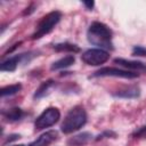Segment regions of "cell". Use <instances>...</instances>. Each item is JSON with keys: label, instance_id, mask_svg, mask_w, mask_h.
<instances>
[{"label": "cell", "instance_id": "cell-18", "mask_svg": "<svg viewBox=\"0 0 146 146\" xmlns=\"http://www.w3.org/2000/svg\"><path fill=\"white\" fill-rule=\"evenodd\" d=\"M132 54L135 56H146V48L143 47H135L132 50Z\"/></svg>", "mask_w": 146, "mask_h": 146}, {"label": "cell", "instance_id": "cell-17", "mask_svg": "<svg viewBox=\"0 0 146 146\" xmlns=\"http://www.w3.org/2000/svg\"><path fill=\"white\" fill-rule=\"evenodd\" d=\"M133 136H135L136 138H144V139H146V125H145V127H141L140 129H138V130L133 133Z\"/></svg>", "mask_w": 146, "mask_h": 146}, {"label": "cell", "instance_id": "cell-9", "mask_svg": "<svg viewBox=\"0 0 146 146\" xmlns=\"http://www.w3.org/2000/svg\"><path fill=\"white\" fill-rule=\"evenodd\" d=\"M24 55H25V54H23V55H18V56H14V57H10V58L6 59L5 62L1 63L0 70H1V71H7V72L15 71L16 67H17V65L19 64V62L25 57Z\"/></svg>", "mask_w": 146, "mask_h": 146}, {"label": "cell", "instance_id": "cell-11", "mask_svg": "<svg viewBox=\"0 0 146 146\" xmlns=\"http://www.w3.org/2000/svg\"><path fill=\"white\" fill-rule=\"evenodd\" d=\"M91 137L92 136L89 132H82V133H79V135H75V136L71 137L67 140V144L70 146H82V145L87 144L91 139Z\"/></svg>", "mask_w": 146, "mask_h": 146}, {"label": "cell", "instance_id": "cell-16", "mask_svg": "<svg viewBox=\"0 0 146 146\" xmlns=\"http://www.w3.org/2000/svg\"><path fill=\"white\" fill-rule=\"evenodd\" d=\"M55 49L57 51H71V52H78L80 50L78 46L71 43H58L55 46Z\"/></svg>", "mask_w": 146, "mask_h": 146}, {"label": "cell", "instance_id": "cell-8", "mask_svg": "<svg viewBox=\"0 0 146 146\" xmlns=\"http://www.w3.org/2000/svg\"><path fill=\"white\" fill-rule=\"evenodd\" d=\"M57 138V132L51 130V131H47L46 133L41 135L39 137V139H36L35 141H33L32 144L27 145V146H48L50 143H52L55 139Z\"/></svg>", "mask_w": 146, "mask_h": 146}, {"label": "cell", "instance_id": "cell-5", "mask_svg": "<svg viewBox=\"0 0 146 146\" xmlns=\"http://www.w3.org/2000/svg\"><path fill=\"white\" fill-rule=\"evenodd\" d=\"M110 58V55L106 50L103 49H89L87 51H84L81 55V59L88 64V65H92V66H98L104 64L105 62H107Z\"/></svg>", "mask_w": 146, "mask_h": 146}, {"label": "cell", "instance_id": "cell-3", "mask_svg": "<svg viewBox=\"0 0 146 146\" xmlns=\"http://www.w3.org/2000/svg\"><path fill=\"white\" fill-rule=\"evenodd\" d=\"M60 17H62V14L59 11H57V10L51 11V13L47 14L46 16H43L42 19L39 22V24L36 26V30H35V32L32 35V39L33 40L40 39L43 35L48 34L57 25V23L59 22Z\"/></svg>", "mask_w": 146, "mask_h": 146}, {"label": "cell", "instance_id": "cell-10", "mask_svg": "<svg viewBox=\"0 0 146 146\" xmlns=\"http://www.w3.org/2000/svg\"><path fill=\"white\" fill-rule=\"evenodd\" d=\"M139 94L140 91L137 86H129V87L117 90V92H115L114 95L117 97H122V98H136L139 96Z\"/></svg>", "mask_w": 146, "mask_h": 146}, {"label": "cell", "instance_id": "cell-14", "mask_svg": "<svg viewBox=\"0 0 146 146\" xmlns=\"http://www.w3.org/2000/svg\"><path fill=\"white\" fill-rule=\"evenodd\" d=\"M22 115H23L22 110L17 108V107L11 108V110H9L8 112L5 113V116H6V119L8 121H17V120H19L22 117Z\"/></svg>", "mask_w": 146, "mask_h": 146}, {"label": "cell", "instance_id": "cell-19", "mask_svg": "<svg viewBox=\"0 0 146 146\" xmlns=\"http://www.w3.org/2000/svg\"><path fill=\"white\" fill-rule=\"evenodd\" d=\"M84 3V6L88 8V9H91L92 7H94V2L92 1H89V2H83Z\"/></svg>", "mask_w": 146, "mask_h": 146}, {"label": "cell", "instance_id": "cell-20", "mask_svg": "<svg viewBox=\"0 0 146 146\" xmlns=\"http://www.w3.org/2000/svg\"><path fill=\"white\" fill-rule=\"evenodd\" d=\"M14 146H25V145H14Z\"/></svg>", "mask_w": 146, "mask_h": 146}, {"label": "cell", "instance_id": "cell-4", "mask_svg": "<svg viewBox=\"0 0 146 146\" xmlns=\"http://www.w3.org/2000/svg\"><path fill=\"white\" fill-rule=\"evenodd\" d=\"M60 117V113L58 111V108L56 107H49L47 110H44L35 120L34 122V127L38 130H42L46 128H49L51 125H54Z\"/></svg>", "mask_w": 146, "mask_h": 146}, {"label": "cell", "instance_id": "cell-15", "mask_svg": "<svg viewBox=\"0 0 146 146\" xmlns=\"http://www.w3.org/2000/svg\"><path fill=\"white\" fill-rule=\"evenodd\" d=\"M22 88V86L19 83H16V84H10V86H7V87H3L1 89V97H5V96H10V95H14L16 94L17 91H19Z\"/></svg>", "mask_w": 146, "mask_h": 146}, {"label": "cell", "instance_id": "cell-2", "mask_svg": "<svg viewBox=\"0 0 146 146\" xmlns=\"http://www.w3.org/2000/svg\"><path fill=\"white\" fill-rule=\"evenodd\" d=\"M86 122H87L86 111L81 106H75L66 114L60 128L64 133H71L83 127Z\"/></svg>", "mask_w": 146, "mask_h": 146}, {"label": "cell", "instance_id": "cell-1", "mask_svg": "<svg viewBox=\"0 0 146 146\" xmlns=\"http://www.w3.org/2000/svg\"><path fill=\"white\" fill-rule=\"evenodd\" d=\"M87 36L90 43L99 47V49H112V31L107 25L100 22H94L87 32Z\"/></svg>", "mask_w": 146, "mask_h": 146}, {"label": "cell", "instance_id": "cell-7", "mask_svg": "<svg viewBox=\"0 0 146 146\" xmlns=\"http://www.w3.org/2000/svg\"><path fill=\"white\" fill-rule=\"evenodd\" d=\"M114 63L121 65L122 67H125L130 71H146V64L141 63V62H138V60H127V59H123V58H116L114 59Z\"/></svg>", "mask_w": 146, "mask_h": 146}, {"label": "cell", "instance_id": "cell-6", "mask_svg": "<svg viewBox=\"0 0 146 146\" xmlns=\"http://www.w3.org/2000/svg\"><path fill=\"white\" fill-rule=\"evenodd\" d=\"M94 76H116V78L133 79L138 76V73H135L129 70H121L115 67H103L97 72H95Z\"/></svg>", "mask_w": 146, "mask_h": 146}, {"label": "cell", "instance_id": "cell-13", "mask_svg": "<svg viewBox=\"0 0 146 146\" xmlns=\"http://www.w3.org/2000/svg\"><path fill=\"white\" fill-rule=\"evenodd\" d=\"M52 86H54V81H52V80H49V81L43 82V83L39 87V89L35 91L34 97H35V98H41V97L48 95V92H49V90H50V88H51Z\"/></svg>", "mask_w": 146, "mask_h": 146}, {"label": "cell", "instance_id": "cell-12", "mask_svg": "<svg viewBox=\"0 0 146 146\" xmlns=\"http://www.w3.org/2000/svg\"><path fill=\"white\" fill-rule=\"evenodd\" d=\"M75 58L73 55H66L65 57L58 59L57 62H55L51 65V70H62V68H66L68 66H71L74 63Z\"/></svg>", "mask_w": 146, "mask_h": 146}]
</instances>
